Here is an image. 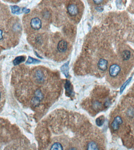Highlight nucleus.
Returning <instances> with one entry per match:
<instances>
[{
	"mask_svg": "<svg viewBox=\"0 0 134 150\" xmlns=\"http://www.w3.org/2000/svg\"><path fill=\"white\" fill-rule=\"evenodd\" d=\"M11 11L14 14H19L20 13V8L17 6H11Z\"/></svg>",
	"mask_w": 134,
	"mask_h": 150,
	"instance_id": "4468645a",
	"label": "nucleus"
},
{
	"mask_svg": "<svg viewBox=\"0 0 134 150\" xmlns=\"http://www.w3.org/2000/svg\"><path fill=\"white\" fill-rule=\"evenodd\" d=\"M121 71L120 66L116 64H114L110 66L109 74L112 77H115L119 74Z\"/></svg>",
	"mask_w": 134,
	"mask_h": 150,
	"instance_id": "7ed1b4c3",
	"label": "nucleus"
},
{
	"mask_svg": "<svg viewBox=\"0 0 134 150\" xmlns=\"http://www.w3.org/2000/svg\"><path fill=\"white\" fill-rule=\"evenodd\" d=\"M35 97H37L39 98L40 100L42 99L43 98V95L42 94L41 91H40L39 90H38L35 92Z\"/></svg>",
	"mask_w": 134,
	"mask_h": 150,
	"instance_id": "a211bd4d",
	"label": "nucleus"
},
{
	"mask_svg": "<svg viewBox=\"0 0 134 150\" xmlns=\"http://www.w3.org/2000/svg\"><path fill=\"white\" fill-rule=\"evenodd\" d=\"M131 52L129 50H126L122 53V57L124 60L127 61L129 60L131 57Z\"/></svg>",
	"mask_w": 134,
	"mask_h": 150,
	"instance_id": "6e6552de",
	"label": "nucleus"
},
{
	"mask_svg": "<svg viewBox=\"0 0 134 150\" xmlns=\"http://www.w3.org/2000/svg\"><path fill=\"white\" fill-rule=\"evenodd\" d=\"M132 79V77H131L129 78L123 84L122 87H121V90H120V94H122L123 93V92H124V90H125L126 88V87L129 84L130 82L131 81Z\"/></svg>",
	"mask_w": 134,
	"mask_h": 150,
	"instance_id": "f8f14e48",
	"label": "nucleus"
},
{
	"mask_svg": "<svg viewBox=\"0 0 134 150\" xmlns=\"http://www.w3.org/2000/svg\"><path fill=\"white\" fill-rule=\"evenodd\" d=\"M30 26L33 29L39 30L42 27V21L39 17H34L31 20Z\"/></svg>",
	"mask_w": 134,
	"mask_h": 150,
	"instance_id": "f257e3e1",
	"label": "nucleus"
},
{
	"mask_svg": "<svg viewBox=\"0 0 134 150\" xmlns=\"http://www.w3.org/2000/svg\"><path fill=\"white\" fill-rule=\"evenodd\" d=\"M93 2L95 3V4H100L102 3L103 1H101V0H98V1H93Z\"/></svg>",
	"mask_w": 134,
	"mask_h": 150,
	"instance_id": "6ab92c4d",
	"label": "nucleus"
},
{
	"mask_svg": "<svg viewBox=\"0 0 134 150\" xmlns=\"http://www.w3.org/2000/svg\"><path fill=\"white\" fill-rule=\"evenodd\" d=\"M1 92H0V98H1Z\"/></svg>",
	"mask_w": 134,
	"mask_h": 150,
	"instance_id": "5701e85b",
	"label": "nucleus"
},
{
	"mask_svg": "<svg viewBox=\"0 0 134 150\" xmlns=\"http://www.w3.org/2000/svg\"><path fill=\"white\" fill-rule=\"evenodd\" d=\"M87 150H99L97 143L94 142H91L87 145Z\"/></svg>",
	"mask_w": 134,
	"mask_h": 150,
	"instance_id": "0eeeda50",
	"label": "nucleus"
},
{
	"mask_svg": "<svg viewBox=\"0 0 134 150\" xmlns=\"http://www.w3.org/2000/svg\"><path fill=\"white\" fill-rule=\"evenodd\" d=\"M39 61L37 59H34L30 57H29L28 60L26 62L27 64L35 63H38L39 62Z\"/></svg>",
	"mask_w": 134,
	"mask_h": 150,
	"instance_id": "f3484780",
	"label": "nucleus"
},
{
	"mask_svg": "<svg viewBox=\"0 0 134 150\" xmlns=\"http://www.w3.org/2000/svg\"><path fill=\"white\" fill-rule=\"evenodd\" d=\"M67 11L69 15L72 16H75L79 13V8L75 4H71L67 7Z\"/></svg>",
	"mask_w": 134,
	"mask_h": 150,
	"instance_id": "f03ea898",
	"label": "nucleus"
},
{
	"mask_svg": "<svg viewBox=\"0 0 134 150\" xmlns=\"http://www.w3.org/2000/svg\"><path fill=\"white\" fill-rule=\"evenodd\" d=\"M61 70L63 72V73L65 75V76L66 77H68V65H64L63 67H62Z\"/></svg>",
	"mask_w": 134,
	"mask_h": 150,
	"instance_id": "2eb2a0df",
	"label": "nucleus"
},
{
	"mask_svg": "<svg viewBox=\"0 0 134 150\" xmlns=\"http://www.w3.org/2000/svg\"><path fill=\"white\" fill-rule=\"evenodd\" d=\"M40 101V100L39 98L37 97H33V98L32 102L33 106H37L39 105Z\"/></svg>",
	"mask_w": 134,
	"mask_h": 150,
	"instance_id": "dca6fc26",
	"label": "nucleus"
},
{
	"mask_svg": "<svg viewBox=\"0 0 134 150\" xmlns=\"http://www.w3.org/2000/svg\"><path fill=\"white\" fill-rule=\"evenodd\" d=\"M123 121L121 117L120 116H117L114 118L113 121L111 123V126L112 129L116 131L119 129L120 125L122 124Z\"/></svg>",
	"mask_w": 134,
	"mask_h": 150,
	"instance_id": "39448f33",
	"label": "nucleus"
},
{
	"mask_svg": "<svg viewBox=\"0 0 134 150\" xmlns=\"http://www.w3.org/2000/svg\"><path fill=\"white\" fill-rule=\"evenodd\" d=\"M105 122V118L103 116H101L97 118L96 120V123L98 126H101L104 124Z\"/></svg>",
	"mask_w": 134,
	"mask_h": 150,
	"instance_id": "9b49d317",
	"label": "nucleus"
},
{
	"mask_svg": "<svg viewBox=\"0 0 134 150\" xmlns=\"http://www.w3.org/2000/svg\"><path fill=\"white\" fill-rule=\"evenodd\" d=\"M98 69L102 71H105L108 69V62L104 59H100L98 63Z\"/></svg>",
	"mask_w": 134,
	"mask_h": 150,
	"instance_id": "423d86ee",
	"label": "nucleus"
},
{
	"mask_svg": "<svg viewBox=\"0 0 134 150\" xmlns=\"http://www.w3.org/2000/svg\"><path fill=\"white\" fill-rule=\"evenodd\" d=\"M25 58L24 56H18L13 61V64L15 65H17V64H19L20 63L22 62H24L25 61Z\"/></svg>",
	"mask_w": 134,
	"mask_h": 150,
	"instance_id": "9d476101",
	"label": "nucleus"
},
{
	"mask_svg": "<svg viewBox=\"0 0 134 150\" xmlns=\"http://www.w3.org/2000/svg\"><path fill=\"white\" fill-rule=\"evenodd\" d=\"M35 76L36 79L39 81H42L44 79V75L40 71H38L36 72Z\"/></svg>",
	"mask_w": 134,
	"mask_h": 150,
	"instance_id": "ddd939ff",
	"label": "nucleus"
},
{
	"mask_svg": "<svg viewBox=\"0 0 134 150\" xmlns=\"http://www.w3.org/2000/svg\"><path fill=\"white\" fill-rule=\"evenodd\" d=\"M69 150H77V149L75 148H71Z\"/></svg>",
	"mask_w": 134,
	"mask_h": 150,
	"instance_id": "4be33fe9",
	"label": "nucleus"
},
{
	"mask_svg": "<svg viewBox=\"0 0 134 150\" xmlns=\"http://www.w3.org/2000/svg\"><path fill=\"white\" fill-rule=\"evenodd\" d=\"M3 38V31L1 29H0V40H2Z\"/></svg>",
	"mask_w": 134,
	"mask_h": 150,
	"instance_id": "412c9836",
	"label": "nucleus"
},
{
	"mask_svg": "<svg viewBox=\"0 0 134 150\" xmlns=\"http://www.w3.org/2000/svg\"><path fill=\"white\" fill-rule=\"evenodd\" d=\"M50 150H63V148L61 143L56 142L52 145Z\"/></svg>",
	"mask_w": 134,
	"mask_h": 150,
	"instance_id": "1a4fd4ad",
	"label": "nucleus"
},
{
	"mask_svg": "<svg viewBox=\"0 0 134 150\" xmlns=\"http://www.w3.org/2000/svg\"><path fill=\"white\" fill-rule=\"evenodd\" d=\"M22 11L24 12V13H29L30 10H29V9H27L26 8H23V9H22Z\"/></svg>",
	"mask_w": 134,
	"mask_h": 150,
	"instance_id": "aec40b11",
	"label": "nucleus"
},
{
	"mask_svg": "<svg viewBox=\"0 0 134 150\" xmlns=\"http://www.w3.org/2000/svg\"><path fill=\"white\" fill-rule=\"evenodd\" d=\"M68 48L67 42L64 40H61L58 42L57 45V49L60 53H64Z\"/></svg>",
	"mask_w": 134,
	"mask_h": 150,
	"instance_id": "20e7f679",
	"label": "nucleus"
}]
</instances>
